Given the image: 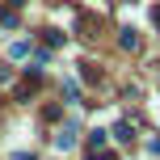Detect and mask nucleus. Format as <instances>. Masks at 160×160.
<instances>
[{
    "instance_id": "nucleus-1",
    "label": "nucleus",
    "mask_w": 160,
    "mask_h": 160,
    "mask_svg": "<svg viewBox=\"0 0 160 160\" xmlns=\"http://www.w3.org/2000/svg\"><path fill=\"white\" fill-rule=\"evenodd\" d=\"M118 42H122V51H135V47H139V34H135V30H122Z\"/></svg>"
},
{
    "instance_id": "nucleus-2",
    "label": "nucleus",
    "mask_w": 160,
    "mask_h": 160,
    "mask_svg": "<svg viewBox=\"0 0 160 160\" xmlns=\"http://www.w3.org/2000/svg\"><path fill=\"white\" fill-rule=\"evenodd\" d=\"M114 135H118L122 143H131V139H135V135H131V127H127V122H118V127H114Z\"/></svg>"
},
{
    "instance_id": "nucleus-3",
    "label": "nucleus",
    "mask_w": 160,
    "mask_h": 160,
    "mask_svg": "<svg viewBox=\"0 0 160 160\" xmlns=\"http://www.w3.org/2000/svg\"><path fill=\"white\" fill-rule=\"evenodd\" d=\"M152 21H156V30H160V4H156V8H152Z\"/></svg>"
}]
</instances>
